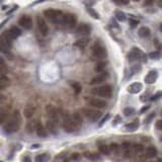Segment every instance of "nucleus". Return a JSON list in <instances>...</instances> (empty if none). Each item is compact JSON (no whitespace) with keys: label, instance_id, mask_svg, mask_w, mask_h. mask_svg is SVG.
Listing matches in <instances>:
<instances>
[{"label":"nucleus","instance_id":"nucleus-1","mask_svg":"<svg viewBox=\"0 0 162 162\" xmlns=\"http://www.w3.org/2000/svg\"><path fill=\"white\" fill-rule=\"evenodd\" d=\"M21 125V116L18 111H15L12 115L10 116V118L6 121V123L4 124V131L7 134H12L20 130Z\"/></svg>","mask_w":162,"mask_h":162},{"label":"nucleus","instance_id":"nucleus-2","mask_svg":"<svg viewBox=\"0 0 162 162\" xmlns=\"http://www.w3.org/2000/svg\"><path fill=\"white\" fill-rule=\"evenodd\" d=\"M44 15L49 21H51L52 23L55 25H61L62 20H63L64 13L60 10H57V9H46L44 11Z\"/></svg>","mask_w":162,"mask_h":162},{"label":"nucleus","instance_id":"nucleus-3","mask_svg":"<svg viewBox=\"0 0 162 162\" xmlns=\"http://www.w3.org/2000/svg\"><path fill=\"white\" fill-rule=\"evenodd\" d=\"M91 93L94 95H97V96L109 98V97L111 96V93H113V88L108 84L101 85V86H96L91 89Z\"/></svg>","mask_w":162,"mask_h":162},{"label":"nucleus","instance_id":"nucleus-4","mask_svg":"<svg viewBox=\"0 0 162 162\" xmlns=\"http://www.w3.org/2000/svg\"><path fill=\"white\" fill-rule=\"evenodd\" d=\"M46 114H47V118L49 121L53 122V123L58 125L59 122H60V115H59L58 109L55 108L52 104H47L46 106Z\"/></svg>","mask_w":162,"mask_h":162},{"label":"nucleus","instance_id":"nucleus-5","mask_svg":"<svg viewBox=\"0 0 162 162\" xmlns=\"http://www.w3.org/2000/svg\"><path fill=\"white\" fill-rule=\"evenodd\" d=\"M62 127H63V130L66 133H74L75 131H77L72 121V118L68 114H65L62 118Z\"/></svg>","mask_w":162,"mask_h":162},{"label":"nucleus","instance_id":"nucleus-6","mask_svg":"<svg viewBox=\"0 0 162 162\" xmlns=\"http://www.w3.org/2000/svg\"><path fill=\"white\" fill-rule=\"evenodd\" d=\"M128 59L131 62L137 61V60H141L143 63H146L147 62L146 56H145V54L143 53V51L142 50H140L139 48H133L128 55Z\"/></svg>","mask_w":162,"mask_h":162},{"label":"nucleus","instance_id":"nucleus-7","mask_svg":"<svg viewBox=\"0 0 162 162\" xmlns=\"http://www.w3.org/2000/svg\"><path fill=\"white\" fill-rule=\"evenodd\" d=\"M82 114L86 119H88L91 122H96L99 118L101 116V111H97V109H92V108H82Z\"/></svg>","mask_w":162,"mask_h":162},{"label":"nucleus","instance_id":"nucleus-8","mask_svg":"<svg viewBox=\"0 0 162 162\" xmlns=\"http://www.w3.org/2000/svg\"><path fill=\"white\" fill-rule=\"evenodd\" d=\"M92 54H93L95 58L101 59V60L106 58V56H108V52H106V48L102 45L98 44V43H95L93 47H92Z\"/></svg>","mask_w":162,"mask_h":162},{"label":"nucleus","instance_id":"nucleus-9","mask_svg":"<svg viewBox=\"0 0 162 162\" xmlns=\"http://www.w3.org/2000/svg\"><path fill=\"white\" fill-rule=\"evenodd\" d=\"M76 23H77V20H76L75 15L71 13H64L63 20H62V25L68 27V28H74Z\"/></svg>","mask_w":162,"mask_h":162},{"label":"nucleus","instance_id":"nucleus-10","mask_svg":"<svg viewBox=\"0 0 162 162\" xmlns=\"http://www.w3.org/2000/svg\"><path fill=\"white\" fill-rule=\"evenodd\" d=\"M11 44H12V41L7 37V35L4 33L3 35H0V51L3 52V53H8L9 50L11 48Z\"/></svg>","mask_w":162,"mask_h":162},{"label":"nucleus","instance_id":"nucleus-11","mask_svg":"<svg viewBox=\"0 0 162 162\" xmlns=\"http://www.w3.org/2000/svg\"><path fill=\"white\" fill-rule=\"evenodd\" d=\"M120 147L123 156L125 158H131L133 156V146L130 142H124Z\"/></svg>","mask_w":162,"mask_h":162},{"label":"nucleus","instance_id":"nucleus-12","mask_svg":"<svg viewBox=\"0 0 162 162\" xmlns=\"http://www.w3.org/2000/svg\"><path fill=\"white\" fill-rule=\"evenodd\" d=\"M90 30H91V28H90L89 25H86V23H81L76 28V35L79 38L87 37L90 34Z\"/></svg>","mask_w":162,"mask_h":162},{"label":"nucleus","instance_id":"nucleus-13","mask_svg":"<svg viewBox=\"0 0 162 162\" xmlns=\"http://www.w3.org/2000/svg\"><path fill=\"white\" fill-rule=\"evenodd\" d=\"M37 25H38V30L43 35H47L49 34V27H48L47 22L42 18L41 16H37Z\"/></svg>","mask_w":162,"mask_h":162},{"label":"nucleus","instance_id":"nucleus-14","mask_svg":"<svg viewBox=\"0 0 162 162\" xmlns=\"http://www.w3.org/2000/svg\"><path fill=\"white\" fill-rule=\"evenodd\" d=\"M18 23H20V27L25 28V30H30V28L33 27V20L32 17L28 15L21 16L20 20H18Z\"/></svg>","mask_w":162,"mask_h":162},{"label":"nucleus","instance_id":"nucleus-15","mask_svg":"<svg viewBox=\"0 0 162 162\" xmlns=\"http://www.w3.org/2000/svg\"><path fill=\"white\" fill-rule=\"evenodd\" d=\"M5 34L11 41H13V40L17 39V38L21 35V30L17 27H15V25H12V27H10L8 28L7 32H5Z\"/></svg>","mask_w":162,"mask_h":162},{"label":"nucleus","instance_id":"nucleus-16","mask_svg":"<svg viewBox=\"0 0 162 162\" xmlns=\"http://www.w3.org/2000/svg\"><path fill=\"white\" fill-rule=\"evenodd\" d=\"M88 103L95 108H104L106 106V102L101 98H89L87 101Z\"/></svg>","mask_w":162,"mask_h":162},{"label":"nucleus","instance_id":"nucleus-17","mask_svg":"<svg viewBox=\"0 0 162 162\" xmlns=\"http://www.w3.org/2000/svg\"><path fill=\"white\" fill-rule=\"evenodd\" d=\"M108 73H99V74H97L96 76H94L93 78L91 79V81H90V84L91 85H97V84H101V83H102L103 81H106V79H108Z\"/></svg>","mask_w":162,"mask_h":162},{"label":"nucleus","instance_id":"nucleus-18","mask_svg":"<svg viewBox=\"0 0 162 162\" xmlns=\"http://www.w3.org/2000/svg\"><path fill=\"white\" fill-rule=\"evenodd\" d=\"M143 89V84L140 82H134L132 84H130L127 88V91L130 92L132 94H136V93H139L140 91H142Z\"/></svg>","mask_w":162,"mask_h":162},{"label":"nucleus","instance_id":"nucleus-19","mask_svg":"<svg viewBox=\"0 0 162 162\" xmlns=\"http://www.w3.org/2000/svg\"><path fill=\"white\" fill-rule=\"evenodd\" d=\"M157 78H158V72L156 70H151L148 72V74L145 76L144 80L147 84H152V83H154L157 80Z\"/></svg>","mask_w":162,"mask_h":162},{"label":"nucleus","instance_id":"nucleus-20","mask_svg":"<svg viewBox=\"0 0 162 162\" xmlns=\"http://www.w3.org/2000/svg\"><path fill=\"white\" fill-rule=\"evenodd\" d=\"M35 113V108L33 104H27L25 108V109H23V116H25V118H27V120H30V119L34 116Z\"/></svg>","mask_w":162,"mask_h":162},{"label":"nucleus","instance_id":"nucleus-21","mask_svg":"<svg viewBox=\"0 0 162 162\" xmlns=\"http://www.w3.org/2000/svg\"><path fill=\"white\" fill-rule=\"evenodd\" d=\"M71 118H72V121H73V123H74V125L77 130L82 127L83 120H82V116H81L80 113L76 111V113H74L72 116H71Z\"/></svg>","mask_w":162,"mask_h":162},{"label":"nucleus","instance_id":"nucleus-22","mask_svg":"<svg viewBox=\"0 0 162 162\" xmlns=\"http://www.w3.org/2000/svg\"><path fill=\"white\" fill-rule=\"evenodd\" d=\"M35 132H37V135L39 136L41 138H45L48 136V131L47 129L42 125V123L38 122L37 123V126H35Z\"/></svg>","mask_w":162,"mask_h":162},{"label":"nucleus","instance_id":"nucleus-23","mask_svg":"<svg viewBox=\"0 0 162 162\" xmlns=\"http://www.w3.org/2000/svg\"><path fill=\"white\" fill-rule=\"evenodd\" d=\"M157 153H158V151H157L156 147L154 146H149L146 149H144L145 156L148 157V158H154V157H156Z\"/></svg>","mask_w":162,"mask_h":162},{"label":"nucleus","instance_id":"nucleus-24","mask_svg":"<svg viewBox=\"0 0 162 162\" xmlns=\"http://www.w3.org/2000/svg\"><path fill=\"white\" fill-rule=\"evenodd\" d=\"M139 126H140L139 121L135 120V121L131 122V123L127 124V125H125V130L126 131H130V132H134V131L138 130Z\"/></svg>","mask_w":162,"mask_h":162},{"label":"nucleus","instance_id":"nucleus-25","mask_svg":"<svg viewBox=\"0 0 162 162\" xmlns=\"http://www.w3.org/2000/svg\"><path fill=\"white\" fill-rule=\"evenodd\" d=\"M46 129H47V131H49V132L53 135L58 133V125L53 123V122L49 121V120L47 121V128Z\"/></svg>","mask_w":162,"mask_h":162},{"label":"nucleus","instance_id":"nucleus-26","mask_svg":"<svg viewBox=\"0 0 162 162\" xmlns=\"http://www.w3.org/2000/svg\"><path fill=\"white\" fill-rule=\"evenodd\" d=\"M89 39L87 37H83V38H80L79 40H77L76 42L74 43V46L75 47H78V48H85L89 44Z\"/></svg>","mask_w":162,"mask_h":162},{"label":"nucleus","instance_id":"nucleus-27","mask_svg":"<svg viewBox=\"0 0 162 162\" xmlns=\"http://www.w3.org/2000/svg\"><path fill=\"white\" fill-rule=\"evenodd\" d=\"M9 84H10V80H9V78L6 77V75L2 74L0 76V89H4Z\"/></svg>","mask_w":162,"mask_h":162},{"label":"nucleus","instance_id":"nucleus-28","mask_svg":"<svg viewBox=\"0 0 162 162\" xmlns=\"http://www.w3.org/2000/svg\"><path fill=\"white\" fill-rule=\"evenodd\" d=\"M98 149H99V152L104 155H108L109 154V147L106 143H101V142H98Z\"/></svg>","mask_w":162,"mask_h":162},{"label":"nucleus","instance_id":"nucleus-29","mask_svg":"<svg viewBox=\"0 0 162 162\" xmlns=\"http://www.w3.org/2000/svg\"><path fill=\"white\" fill-rule=\"evenodd\" d=\"M139 35L141 38H148L150 37V35H151V32H150V28L147 27H142L139 30Z\"/></svg>","mask_w":162,"mask_h":162},{"label":"nucleus","instance_id":"nucleus-30","mask_svg":"<svg viewBox=\"0 0 162 162\" xmlns=\"http://www.w3.org/2000/svg\"><path fill=\"white\" fill-rule=\"evenodd\" d=\"M144 153V147L142 146L141 144H135L133 146V154H136V155H142Z\"/></svg>","mask_w":162,"mask_h":162},{"label":"nucleus","instance_id":"nucleus-31","mask_svg":"<svg viewBox=\"0 0 162 162\" xmlns=\"http://www.w3.org/2000/svg\"><path fill=\"white\" fill-rule=\"evenodd\" d=\"M7 72H8V70H7L6 62L4 61L3 57H2L1 55H0V73H1V74L5 75Z\"/></svg>","mask_w":162,"mask_h":162},{"label":"nucleus","instance_id":"nucleus-32","mask_svg":"<svg viewBox=\"0 0 162 162\" xmlns=\"http://www.w3.org/2000/svg\"><path fill=\"white\" fill-rule=\"evenodd\" d=\"M50 160V154L43 153L35 157V162H48Z\"/></svg>","mask_w":162,"mask_h":162},{"label":"nucleus","instance_id":"nucleus-33","mask_svg":"<svg viewBox=\"0 0 162 162\" xmlns=\"http://www.w3.org/2000/svg\"><path fill=\"white\" fill-rule=\"evenodd\" d=\"M106 62H98V63L95 65L94 67V71L97 73H101L104 71V69H106Z\"/></svg>","mask_w":162,"mask_h":162},{"label":"nucleus","instance_id":"nucleus-34","mask_svg":"<svg viewBox=\"0 0 162 162\" xmlns=\"http://www.w3.org/2000/svg\"><path fill=\"white\" fill-rule=\"evenodd\" d=\"M71 87L73 88V90H74L75 94H79L81 91H82V86H81L80 83L76 82V81H73V82H71Z\"/></svg>","mask_w":162,"mask_h":162},{"label":"nucleus","instance_id":"nucleus-35","mask_svg":"<svg viewBox=\"0 0 162 162\" xmlns=\"http://www.w3.org/2000/svg\"><path fill=\"white\" fill-rule=\"evenodd\" d=\"M37 123H38V121H35V120L27 122V130L28 133H33L35 130V126H37Z\"/></svg>","mask_w":162,"mask_h":162},{"label":"nucleus","instance_id":"nucleus-36","mask_svg":"<svg viewBox=\"0 0 162 162\" xmlns=\"http://www.w3.org/2000/svg\"><path fill=\"white\" fill-rule=\"evenodd\" d=\"M84 156L87 159H90V160H97V159H99V156L97 155V153H93V152H85Z\"/></svg>","mask_w":162,"mask_h":162},{"label":"nucleus","instance_id":"nucleus-37","mask_svg":"<svg viewBox=\"0 0 162 162\" xmlns=\"http://www.w3.org/2000/svg\"><path fill=\"white\" fill-rule=\"evenodd\" d=\"M87 12H88V14H89L90 16H92L94 20H99V18H101L99 14L97 13L93 8H91V7H87Z\"/></svg>","mask_w":162,"mask_h":162},{"label":"nucleus","instance_id":"nucleus-38","mask_svg":"<svg viewBox=\"0 0 162 162\" xmlns=\"http://www.w3.org/2000/svg\"><path fill=\"white\" fill-rule=\"evenodd\" d=\"M116 20L119 21H125L126 20V14L123 12V11H120V10H116Z\"/></svg>","mask_w":162,"mask_h":162},{"label":"nucleus","instance_id":"nucleus-39","mask_svg":"<svg viewBox=\"0 0 162 162\" xmlns=\"http://www.w3.org/2000/svg\"><path fill=\"white\" fill-rule=\"evenodd\" d=\"M109 151L114 152V153H119V151H120V148L121 147L119 146L116 143H111V145H109Z\"/></svg>","mask_w":162,"mask_h":162},{"label":"nucleus","instance_id":"nucleus-40","mask_svg":"<svg viewBox=\"0 0 162 162\" xmlns=\"http://www.w3.org/2000/svg\"><path fill=\"white\" fill-rule=\"evenodd\" d=\"M134 114H135V108H126L124 109V115L126 116H130L134 115Z\"/></svg>","mask_w":162,"mask_h":162},{"label":"nucleus","instance_id":"nucleus-41","mask_svg":"<svg viewBox=\"0 0 162 162\" xmlns=\"http://www.w3.org/2000/svg\"><path fill=\"white\" fill-rule=\"evenodd\" d=\"M160 56H161V54H160V52H158V51L151 52V53L149 54V58L154 59V60H156V59H159V58H160Z\"/></svg>","mask_w":162,"mask_h":162},{"label":"nucleus","instance_id":"nucleus-42","mask_svg":"<svg viewBox=\"0 0 162 162\" xmlns=\"http://www.w3.org/2000/svg\"><path fill=\"white\" fill-rule=\"evenodd\" d=\"M6 118H7V115L6 113L4 111H2L1 108H0V125H1L3 122L6 121Z\"/></svg>","mask_w":162,"mask_h":162},{"label":"nucleus","instance_id":"nucleus-43","mask_svg":"<svg viewBox=\"0 0 162 162\" xmlns=\"http://www.w3.org/2000/svg\"><path fill=\"white\" fill-rule=\"evenodd\" d=\"M113 1L118 5H126L130 2V0H113Z\"/></svg>","mask_w":162,"mask_h":162},{"label":"nucleus","instance_id":"nucleus-44","mask_svg":"<svg viewBox=\"0 0 162 162\" xmlns=\"http://www.w3.org/2000/svg\"><path fill=\"white\" fill-rule=\"evenodd\" d=\"M140 69H141V65L140 64H136V65H134L132 67V74H134V73H137V72H139L140 71Z\"/></svg>","mask_w":162,"mask_h":162},{"label":"nucleus","instance_id":"nucleus-45","mask_svg":"<svg viewBox=\"0 0 162 162\" xmlns=\"http://www.w3.org/2000/svg\"><path fill=\"white\" fill-rule=\"evenodd\" d=\"M129 23H130V25H131L132 27H135L136 25H139V21L136 20H132V18H131V20H129Z\"/></svg>","mask_w":162,"mask_h":162},{"label":"nucleus","instance_id":"nucleus-46","mask_svg":"<svg viewBox=\"0 0 162 162\" xmlns=\"http://www.w3.org/2000/svg\"><path fill=\"white\" fill-rule=\"evenodd\" d=\"M161 97V91H158L155 95H153V96H151V101H157V99H159Z\"/></svg>","mask_w":162,"mask_h":162},{"label":"nucleus","instance_id":"nucleus-47","mask_svg":"<svg viewBox=\"0 0 162 162\" xmlns=\"http://www.w3.org/2000/svg\"><path fill=\"white\" fill-rule=\"evenodd\" d=\"M156 128L158 131H161L162 130V121L161 120H158L156 122Z\"/></svg>","mask_w":162,"mask_h":162},{"label":"nucleus","instance_id":"nucleus-48","mask_svg":"<svg viewBox=\"0 0 162 162\" xmlns=\"http://www.w3.org/2000/svg\"><path fill=\"white\" fill-rule=\"evenodd\" d=\"M108 118H109V115H108H108H106V116H104V118H103V119H102V120H101V123H99V125H98V126H99V127H101V126H102V125H103V124H104V123H106V121H108Z\"/></svg>","mask_w":162,"mask_h":162},{"label":"nucleus","instance_id":"nucleus-49","mask_svg":"<svg viewBox=\"0 0 162 162\" xmlns=\"http://www.w3.org/2000/svg\"><path fill=\"white\" fill-rule=\"evenodd\" d=\"M154 2V0H145L144 1V6H150L152 5Z\"/></svg>","mask_w":162,"mask_h":162},{"label":"nucleus","instance_id":"nucleus-50","mask_svg":"<svg viewBox=\"0 0 162 162\" xmlns=\"http://www.w3.org/2000/svg\"><path fill=\"white\" fill-rule=\"evenodd\" d=\"M154 116H155V113H152L151 115L147 118V120H145V123H149V122L152 120V118H154Z\"/></svg>","mask_w":162,"mask_h":162},{"label":"nucleus","instance_id":"nucleus-51","mask_svg":"<svg viewBox=\"0 0 162 162\" xmlns=\"http://www.w3.org/2000/svg\"><path fill=\"white\" fill-rule=\"evenodd\" d=\"M22 162H32V159H30L28 156H25L22 159Z\"/></svg>","mask_w":162,"mask_h":162},{"label":"nucleus","instance_id":"nucleus-52","mask_svg":"<svg viewBox=\"0 0 162 162\" xmlns=\"http://www.w3.org/2000/svg\"><path fill=\"white\" fill-rule=\"evenodd\" d=\"M150 108V106H144V108H143L142 109H141V114H143V113H145V111H147V109H148Z\"/></svg>","mask_w":162,"mask_h":162},{"label":"nucleus","instance_id":"nucleus-53","mask_svg":"<svg viewBox=\"0 0 162 162\" xmlns=\"http://www.w3.org/2000/svg\"><path fill=\"white\" fill-rule=\"evenodd\" d=\"M4 98V96H3V95H2V94H0V101H2V99H3Z\"/></svg>","mask_w":162,"mask_h":162},{"label":"nucleus","instance_id":"nucleus-54","mask_svg":"<svg viewBox=\"0 0 162 162\" xmlns=\"http://www.w3.org/2000/svg\"><path fill=\"white\" fill-rule=\"evenodd\" d=\"M134 1H140V0H134Z\"/></svg>","mask_w":162,"mask_h":162},{"label":"nucleus","instance_id":"nucleus-55","mask_svg":"<svg viewBox=\"0 0 162 162\" xmlns=\"http://www.w3.org/2000/svg\"><path fill=\"white\" fill-rule=\"evenodd\" d=\"M1 75H2V74H1V73H0V76H1Z\"/></svg>","mask_w":162,"mask_h":162},{"label":"nucleus","instance_id":"nucleus-56","mask_svg":"<svg viewBox=\"0 0 162 162\" xmlns=\"http://www.w3.org/2000/svg\"><path fill=\"white\" fill-rule=\"evenodd\" d=\"M1 1H2V0H0V2H1Z\"/></svg>","mask_w":162,"mask_h":162}]
</instances>
